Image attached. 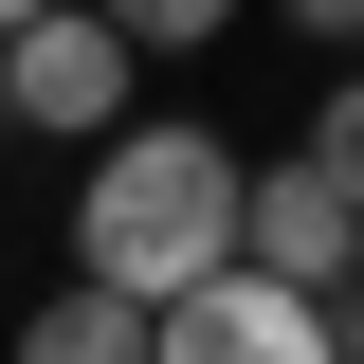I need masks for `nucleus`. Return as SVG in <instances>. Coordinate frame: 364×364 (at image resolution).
<instances>
[{"label": "nucleus", "instance_id": "obj_1", "mask_svg": "<svg viewBox=\"0 0 364 364\" xmlns=\"http://www.w3.org/2000/svg\"><path fill=\"white\" fill-rule=\"evenodd\" d=\"M237 219H255V164L219 128H109L73 182V273L91 291H128V310H182V291H219L237 273Z\"/></svg>", "mask_w": 364, "mask_h": 364}, {"label": "nucleus", "instance_id": "obj_2", "mask_svg": "<svg viewBox=\"0 0 364 364\" xmlns=\"http://www.w3.org/2000/svg\"><path fill=\"white\" fill-rule=\"evenodd\" d=\"M128 73H146V55L109 37L91 0H55L37 37H0V91H18V128H73V146H109V128H128Z\"/></svg>", "mask_w": 364, "mask_h": 364}, {"label": "nucleus", "instance_id": "obj_3", "mask_svg": "<svg viewBox=\"0 0 364 364\" xmlns=\"http://www.w3.org/2000/svg\"><path fill=\"white\" fill-rule=\"evenodd\" d=\"M146 364H328V310L273 291V273H219V291L146 310Z\"/></svg>", "mask_w": 364, "mask_h": 364}, {"label": "nucleus", "instance_id": "obj_4", "mask_svg": "<svg viewBox=\"0 0 364 364\" xmlns=\"http://www.w3.org/2000/svg\"><path fill=\"white\" fill-rule=\"evenodd\" d=\"M237 273H273V291H310V310H328V291H364V219L328 200L310 164H255V219H237Z\"/></svg>", "mask_w": 364, "mask_h": 364}, {"label": "nucleus", "instance_id": "obj_5", "mask_svg": "<svg viewBox=\"0 0 364 364\" xmlns=\"http://www.w3.org/2000/svg\"><path fill=\"white\" fill-rule=\"evenodd\" d=\"M0 364H146V310H128V291H91V273H73V291H55V310L18 328V346H0Z\"/></svg>", "mask_w": 364, "mask_h": 364}, {"label": "nucleus", "instance_id": "obj_6", "mask_svg": "<svg viewBox=\"0 0 364 364\" xmlns=\"http://www.w3.org/2000/svg\"><path fill=\"white\" fill-rule=\"evenodd\" d=\"M291 164H310L328 200L364 219V73H328V109H310V146H291Z\"/></svg>", "mask_w": 364, "mask_h": 364}, {"label": "nucleus", "instance_id": "obj_7", "mask_svg": "<svg viewBox=\"0 0 364 364\" xmlns=\"http://www.w3.org/2000/svg\"><path fill=\"white\" fill-rule=\"evenodd\" d=\"M128 55H200V37H237V0H91Z\"/></svg>", "mask_w": 364, "mask_h": 364}, {"label": "nucleus", "instance_id": "obj_8", "mask_svg": "<svg viewBox=\"0 0 364 364\" xmlns=\"http://www.w3.org/2000/svg\"><path fill=\"white\" fill-rule=\"evenodd\" d=\"M291 37H328V55L364 73V0H291Z\"/></svg>", "mask_w": 364, "mask_h": 364}, {"label": "nucleus", "instance_id": "obj_9", "mask_svg": "<svg viewBox=\"0 0 364 364\" xmlns=\"http://www.w3.org/2000/svg\"><path fill=\"white\" fill-rule=\"evenodd\" d=\"M328 364H364V291H328Z\"/></svg>", "mask_w": 364, "mask_h": 364}, {"label": "nucleus", "instance_id": "obj_10", "mask_svg": "<svg viewBox=\"0 0 364 364\" xmlns=\"http://www.w3.org/2000/svg\"><path fill=\"white\" fill-rule=\"evenodd\" d=\"M37 18H55V0H0V37H37Z\"/></svg>", "mask_w": 364, "mask_h": 364}, {"label": "nucleus", "instance_id": "obj_11", "mask_svg": "<svg viewBox=\"0 0 364 364\" xmlns=\"http://www.w3.org/2000/svg\"><path fill=\"white\" fill-rule=\"evenodd\" d=\"M0 128H18V91H0Z\"/></svg>", "mask_w": 364, "mask_h": 364}]
</instances>
